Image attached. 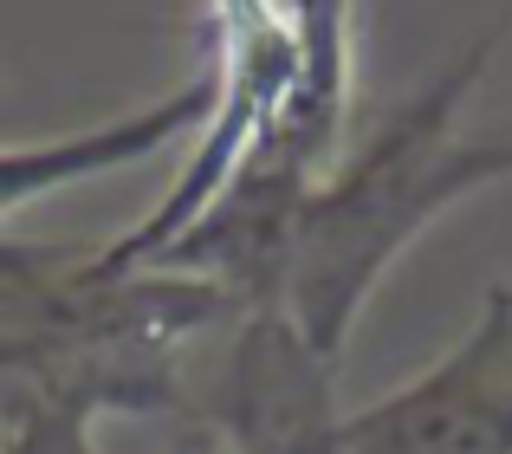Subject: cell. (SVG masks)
I'll return each instance as SVG.
<instances>
[{
    "label": "cell",
    "instance_id": "cell-1",
    "mask_svg": "<svg viewBox=\"0 0 512 454\" xmlns=\"http://www.w3.org/2000/svg\"><path fill=\"white\" fill-rule=\"evenodd\" d=\"M493 39L467 46L448 72H435L409 104L383 117L350 156L305 189L279 273V312L305 338L318 364H338L350 318L370 286L396 266V253L461 195L512 176V137H467L454 117L474 98Z\"/></svg>",
    "mask_w": 512,
    "mask_h": 454
},
{
    "label": "cell",
    "instance_id": "cell-2",
    "mask_svg": "<svg viewBox=\"0 0 512 454\" xmlns=\"http://www.w3.org/2000/svg\"><path fill=\"white\" fill-rule=\"evenodd\" d=\"M208 26H214L208 137H201L195 163L182 169V182L163 195V208L150 221H137L124 240L91 253L98 273H143L150 260H163L175 240L240 182V169L273 143V130L286 124L292 98L305 85L318 7H214Z\"/></svg>",
    "mask_w": 512,
    "mask_h": 454
},
{
    "label": "cell",
    "instance_id": "cell-3",
    "mask_svg": "<svg viewBox=\"0 0 512 454\" xmlns=\"http://www.w3.org/2000/svg\"><path fill=\"white\" fill-rule=\"evenodd\" d=\"M344 454H512V286H487L474 331L415 383L350 409Z\"/></svg>",
    "mask_w": 512,
    "mask_h": 454
},
{
    "label": "cell",
    "instance_id": "cell-4",
    "mask_svg": "<svg viewBox=\"0 0 512 454\" xmlns=\"http://www.w3.org/2000/svg\"><path fill=\"white\" fill-rule=\"evenodd\" d=\"M214 111V78L208 85H188L175 98L150 104V111H130L117 124H98V130H72V137H46V143H20V150H0V221L13 208L39 202V195H59L85 176H104V169H124V163H143L156 156L163 143H175L188 124Z\"/></svg>",
    "mask_w": 512,
    "mask_h": 454
},
{
    "label": "cell",
    "instance_id": "cell-5",
    "mask_svg": "<svg viewBox=\"0 0 512 454\" xmlns=\"http://www.w3.org/2000/svg\"><path fill=\"white\" fill-rule=\"evenodd\" d=\"M7 454H91V409H13Z\"/></svg>",
    "mask_w": 512,
    "mask_h": 454
}]
</instances>
